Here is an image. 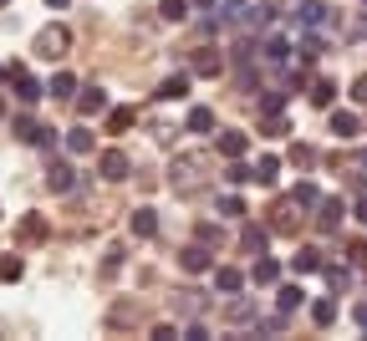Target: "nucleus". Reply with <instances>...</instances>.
I'll return each instance as SVG.
<instances>
[{
	"instance_id": "24",
	"label": "nucleus",
	"mask_w": 367,
	"mask_h": 341,
	"mask_svg": "<svg viewBox=\"0 0 367 341\" xmlns=\"http://www.w3.org/2000/svg\"><path fill=\"white\" fill-rule=\"evenodd\" d=\"M154 97H158V102H184V97H189V77H168Z\"/></svg>"
},
{
	"instance_id": "39",
	"label": "nucleus",
	"mask_w": 367,
	"mask_h": 341,
	"mask_svg": "<svg viewBox=\"0 0 367 341\" xmlns=\"http://www.w3.org/2000/svg\"><path fill=\"white\" fill-rule=\"evenodd\" d=\"M225 184H250V168H245L240 158H230V168H225Z\"/></svg>"
},
{
	"instance_id": "16",
	"label": "nucleus",
	"mask_w": 367,
	"mask_h": 341,
	"mask_svg": "<svg viewBox=\"0 0 367 341\" xmlns=\"http://www.w3.org/2000/svg\"><path fill=\"white\" fill-rule=\"evenodd\" d=\"M214 148H220V158H245L250 138H245V133H235V127H230V133H220V143H214Z\"/></svg>"
},
{
	"instance_id": "29",
	"label": "nucleus",
	"mask_w": 367,
	"mask_h": 341,
	"mask_svg": "<svg viewBox=\"0 0 367 341\" xmlns=\"http://www.w3.org/2000/svg\"><path fill=\"white\" fill-rule=\"evenodd\" d=\"M291 204H296V209H316V204H321V188H316V184H296V188H291Z\"/></svg>"
},
{
	"instance_id": "17",
	"label": "nucleus",
	"mask_w": 367,
	"mask_h": 341,
	"mask_svg": "<svg viewBox=\"0 0 367 341\" xmlns=\"http://www.w3.org/2000/svg\"><path fill=\"white\" fill-rule=\"evenodd\" d=\"M240 285H245V275L235 270V265H220V270H214V290H220V295H235Z\"/></svg>"
},
{
	"instance_id": "1",
	"label": "nucleus",
	"mask_w": 367,
	"mask_h": 341,
	"mask_svg": "<svg viewBox=\"0 0 367 341\" xmlns=\"http://www.w3.org/2000/svg\"><path fill=\"white\" fill-rule=\"evenodd\" d=\"M204 168H209L204 153H184V158L168 163V184H174L179 194H194V188H199V179H204Z\"/></svg>"
},
{
	"instance_id": "6",
	"label": "nucleus",
	"mask_w": 367,
	"mask_h": 341,
	"mask_svg": "<svg viewBox=\"0 0 367 341\" xmlns=\"http://www.w3.org/2000/svg\"><path fill=\"white\" fill-rule=\"evenodd\" d=\"M275 15H280V6H275V0H261V6L240 11V26H250V31H266V26H275Z\"/></svg>"
},
{
	"instance_id": "23",
	"label": "nucleus",
	"mask_w": 367,
	"mask_h": 341,
	"mask_svg": "<svg viewBox=\"0 0 367 341\" xmlns=\"http://www.w3.org/2000/svg\"><path fill=\"white\" fill-rule=\"evenodd\" d=\"M291 265H296L301 275H316L327 260H321V250H316V245H306V250H296V260H291Z\"/></svg>"
},
{
	"instance_id": "25",
	"label": "nucleus",
	"mask_w": 367,
	"mask_h": 341,
	"mask_svg": "<svg viewBox=\"0 0 367 341\" xmlns=\"http://www.w3.org/2000/svg\"><path fill=\"white\" fill-rule=\"evenodd\" d=\"M311 102H316V108H332V102H337V82L332 77H316L311 82Z\"/></svg>"
},
{
	"instance_id": "32",
	"label": "nucleus",
	"mask_w": 367,
	"mask_h": 341,
	"mask_svg": "<svg viewBox=\"0 0 367 341\" xmlns=\"http://www.w3.org/2000/svg\"><path fill=\"white\" fill-rule=\"evenodd\" d=\"M321 270H327V285H332V290H347V285H352V270H347V265H321Z\"/></svg>"
},
{
	"instance_id": "3",
	"label": "nucleus",
	"mask_w": 367,
	"mask_h": 341,
	"mask_svg": "<svg viewBox=\"0 0 367 341\" xmlns=\"http://www.w3.org/2000/svg\"><path fill=\"white\" fill-rule=\"evenodd\" d=\"M6 82L15 87V97L26 102V108H31V102H41V92H46V87H41V82H36L26 67H20V61H11V67H6Z\"/></svg>"
},
{
	"instance_id": "38",
	"label": "nucleus",
	"mask_w": 367,
	"mask_h": 341,
	"mask_svg": "<svg viewBox=\"0 0 367 341\" xmlns=\"http://www.w3.org/2000/svg\"><path fill=\"white\" fill-rule=\"evenodd\" d=\"M291 163H296V168H311V163H316V148L296 143V148H291Z\"/></svg>"
},
{
	"instance_id": "44",
	"label": "nucleus",
	"mask_w": 367,
	"mask_h": 341,
	"mask_svg": "<svg viewBox=\"0 0 367 341\" xmlns=\"http://www.w3.org/2000/svg\"><path fill=\"white\" fill-rule=\"evenodd\" d=\"M352 219H357V224H367V194H362V199L352 204Z\"/></svg>"
},
{
	"instance_id": "10",
	"label": "nucleus",
	"mask_w": 367,
	"mask_h": 341,
	"mask_svg": "<svg viewBox=\"0 0 367 341\" xmlns=\"http://www.w3.org/2000/svg\"><path fill=\"white\" fill-rule=\"evenodd\" d=\"M261 61H266V67H286V61H291V41L286 36H270L266 46H261Z\"/></svg>"
},
{
	"instance_id": "40",
	"label": "nucleus",
	"mask_w": 367,
	"mask_h": 341,
	"mask_svg": "<svg viewBox=\"0 0 367 341\" xmlns=\"http://www.w3.org/2000/svg\"><path fill=\"white\" fill-rule=\"evenodd\" d=\"M230 321H255V301H235L230 306Z\"/></svg>"
},
{
	"instance_id": "28",
	"label": "nucleus",
	"mask_w": 367,
	"mask_h": 341,
	"mask_svg": "<svg viewBox=\"0 0 367 341\" xmlns=\"http://www.w3.org/2000/svg\"><path fill=\"white\" fill-rule=\"evenodd\" d=\"M332 133H337V138H357V133H362L357 112H332Z\"/></svg>"
},
{
	"instance_id": "9",
	"label": "nucleus",
	"mask_w": 367,
	"mask_h": 341,
	"mask_svg": "<svg viewBox=\"0 0 367 341\" xmlns=\"http://www.w3.org/2000/svg\"><path fill=\"white\" fill-rule=\"evenodd\" d=\"M46 188H51V194H72V188H77L72 163H51V168H46Z\"/></svg>"
},
{
	"instance_id": "37",
	"label": "nucleus",
	"mask_w": 367,
	"mask_h": 341,
	"mask_svg": "<svg viewBox=\"0 0 367 341\" xmlns=\"http://www.w3.org/2000/svg\"><path fill=\"white\" fill-rule=\"evenodd\" d=\"M280 108H286V92H280V87H266V92H261V112H280Z\"/></svg>"
},
{
	"instance_id": "11",
	"label": "nucleus",
	"mask_w": 367,
	"mask_h": 341,
	"mask_svg": "<svg viewBox=\"0 0 367 341\" xmlns=\"http://www.w3.org/2000/svg\"><path fill=\"white\" fill-rule=\"evenodd\" d=\"M194 72H199V77H220L225 72V56L214 51V46H199V51H194Z\"/></svg>"
},
{
	"instance_id": "48",
	"label": "nucleus",
	"mask_w": 367,
	"mask_h": 341,
	"mask_svg": "<svg viewBox=\"0 0 367 341\" xmlns=\"http://www.w3.org/2000/svg\"><path fill=\"white\" fill-rule=\"evenodd\" d=\"M46 6H56V11H61V6H72V0H46Z\"/></svg>"
},
{
	"instance_id": "43",
	"label": "nucleus",
	"mask_w": 367,
	"mask_h": 341,
	"mask_svg": "<svg viewBox=\"0 0 367 341\" xmlns=\"http://www.w3.org/2000/svg\"><path fill=\"white\" fill-rule=\"evenodd\" d=\"M352 102H362V108H367V77H357V82H352Z\"/></svg>"
},
{
	"instance_id": "34",
	"label": "nucleus",
	"mask_w": 367,
	"mask_h": 341,
	"mask_svg": "<svg viewBox=\"0 0 367 341\" xmlns=\"http://www.w3.org/2000/svg\"><path fill=\"white\" fill-rule=\"evenodd\" d=\"M220 214H225V219H240V214H245V199H240V194H220Z\"/></svg>"
},
{
	"instance_id": "4",
	"label": "nucleus",
	"mask_w": 367,
	"mask_h": 341,
	"mask_svg": "<svg viewBox=\"0 0 367 341\" xmlns=\"http://www.w3.org/2000/svg\"><path fill=\"white\" fill-rule=\"evenodd\" d=\"M327 6H321V0H296V11H291V20H296V26L301 31H321V26H327Z\"/></svg>"
},
{
	"instance_id": "36",
	"label": "nucleus",
	"mask_w": 367,
	"mask_h": 341,
	"mask_svg": "<svg viewBox=\"0 0 367 341\" xmlns=\"http://www.w3.org/2000/svg\"><path fill=\"white\" fill-rule=\"evenodd\" d=\"M311 321H316V326H332V321H337V301H316V306H311Z\"/></svg>"
},
{
	"instance_id": "14",
	"label": "nucleus",
	"mask_w": 367,
	"mask_h": 341,
	"mask_svg": "<svg viewBox=\"0 0 367 341\" xmlns=\"http://www.w3.org/2000/svg\"><path fill=\"white\" fill-rule=\"evenodd\" d=\"M342 214H347V204H342V199H321V204H316V224H321V229H337Z\"/></svg>"
},
{
	"instance_id": "26",
	"label": "nucleus",
	"mask_w": 367,
	"mask_h": 341,
	"mask_svg": "<svg viewBox=\"0 0 367 341\" xmlns=\"http://www.w3.org/2000/svg\"><path fill=\"white\" fill-rule=\"evenodd\" d=\"M133 122H138V112H133V108H107V133H127Z\"/></svg>"
},
{
	"instance_id": "33",
	"label": "nucleus",
	"mask_w": 367,
	"mask_h": 341,
	"mask_svg": "<svg viewBox=\"0 0 367 341\" xmlns=\"http://www.w3.org/2000/svg\"><path fill=\"white\" fill-rule=\"evenodd\" d=\"M214 127V112L209 108H189V133H209Z\"/></svg>"
},
{
	"instance_id": "7",
	"label": "nucleus",
	"mask_w": 367,
	"mask_h": 341,
	"mask_svg": "<svg viewBox=\"0 0 367 341\" xmlns=\"http://www.w3.org/2000/svg\"><path fill=\"white\" fill-rule=\"evenodd\" d=\"M97 168H102V179H127V174H133V168H127V153H123V148H107V153L97 158Z\"/></svg>"
},
{
	"instance_id": "2",
	"label": "nucleus",
	"mask_w": 367,
	"mask_h": 341,
	"mask_svg": "<svg viewBox=\"0 0 367 341\" xmlns=\"http://www.w3.org/2000/svg\"><path fill=\"white\" fill-rule=\"evenodd\" d=\"M67 51H72V31L67 26H46V31L36 36V56L41 61H61Z\"/></svg>"
},
{
	"instance_id": "8",
	"label": "nucleus",
	"mask_w": 367,
	"mask_h": 341,
	"mask_svg": "<svg viewBox=\"0 0 367 341\" xmlns=\"http://www.w3.org/2000/svg\"><path fill=\"white\" fill-rule=\"evenodd\" d=\"M337 36H342V41H362V36H367V11L337 15Z\"/></svg>"
},
{
	"instance_id": "15",
	"label": "nucleus",
	"mask_w": 367,
	"mask_h": 341,
	"mask_svg": "<svg viewBox=\"0 0 367 341\" xmlns=\"http://www.w3.org/2000/svg\"><path fill=\"white\" fill-rule=\"evenodd\" d=\"M275 281H280V260L261 255V260H255V270H250V285H275Z\"/></svg>"
},
{
	"instance_id": "41",
	"label": "nucleus",
	"mask_w": 367,
	"mask_h": 341,
	"mask_svg": "<svg viewBox=\"0 0 367 341\" xmlns=\"http://www.w3.org/2000/svg\"><path fill=\"white\" fill-rule=\"evenodd\" d=\"M20 270H26V265L11 255V260H0V281H20Z\"/></svg>"
},
{
	"instance_id": "22",
	"label": "nucleus",
	"mask_w": 367,
	"mask_h": 341,
	"mask_svg": "<svg viewBox=\"0 0 367 341\" xmlns=\"http://www.w3.org/2000/svg\"><path fill=\"white\" fill-rule=\"evenodd\" d=\"M133 234H138V240H154V234H158V214H154V209H133Z\"/></svg>"
},
{
	"instance_id": "20",
	"label": "nucleus",
	"mask_w": 367,
	"mask_h": 341,
	"mask_svg": "<svg viewBox=\"0 0 367 341\" xmlns=\"http://www.w3.org/2000/svg\"><path fill=\"white\" fill-rule=\"evenodd\" d=\"M179 265H184L189 275H204V270H209V250H204V245H189V250L179 255Z\"/></svg>"
},
{
	"instance_id": "5",
	"label": "nucleus",
	"mask_w": 367,
	"mask_h": 341,
	"mask_svg": "<svg viewBox=\"0 0 367 341\" xmlns=\"http://www.w3.org/2000/svg\"><path fill=\"white\" fill-rule=\"evenodd\" d=\"M15 138L36 148H56V127H41L36 117H15Z\"/></svg>"
},
{
	"instance_id": "12",
	"label": "nucleus",
	"mask_w": 367,
	"mask_h": 341,
	"mask_svg": "<svg viewBox=\"0 0 367 341\" xmlns=\"http://www.w3.org/2000/svg\"><path fill=\"white\" fill-rule=\"evenodd\" d=\"M77 112H82V117H102V112H107V92H102V87H87V92L77 97Z\"/></svg>"
},
{
	"instance_id": "45",
	"label": "nucleus",
	"mask_w": 367,
	"mask_h": 341,
	"mask_svg": "<svg viewBox=\"0 0 367 341\" xmlns=\"http://www.w3.org/2000/svg\"><path fill=\"white\" fill-rule=\"evenodd\" d=\"M347 255H352V265H367V245H352Z\"/></svg>"
},
{
	"instance_id": "50",
	"label": "nucleus",
	"mask_w": 367,
	"mask_h": 341,
	"mask_svg": "<svg viewBox=\"0 0 367 341\" xmlns=\"http://www.w3.org/2000/svg\"><path fill=\"white\" fill-rule=\"evenodd\" d=\"M0 6H11V0H0Z\"/></svg>"
},
{
	"instance_id": "46",
	"label": "nucleus",
	"mask_w": 367,
	"mask_h": 341,
	"mask_svg": "<svg viewBox=\"0 0 367 341\" xmlns=\"http://www.w3.org/2000/svg\"><path fill=\"white\" fill-rule=\"evenodd\" d=\"M357 326H362V331H367V301H362V306H357Z\"/></svg>"
},
{
	"instance_id": "31",
	"label": "nucleus",
	"mask_w": 367,
	"mask_h": 341,
	"mask_svg": "<svg viewBox=\"0 0 367 341\" xmlns=\"http://www.w3.org/2000/svg\"><path fill=\"white\" fill-rule=\"evenodd\" d=\"M158 15L168 20V26H184V20H189V6H184V0H158Z\"/></svg>"
},
{
	"instance_id": "13",
	"label": "nucleus",
	"mask_w": 367,
	"mask_h": 341,
	"mask_svg": "<svg viewBox=\"0 0 367 341\" xmlns=\"http://www.w3.org/2000/svg\"><path fill=\"white\" fill-rule=\"evenodd\" d=\"M255 184H261V188H270L275 179H280V158L275 153H261V158H255V174H250Z\"/></svg>"
},
{
	"instance_id": "42",
	"label": "nucleus",
	"mask_w": 367,
	"mask_h": 341,
	"mask_svg": "<svg viewBox=\"0 0 367 341\" xmlns=\"http://www.w3.org/2000/svg\"><path fill=\"white\" fill-rule=\"evenodd\" d=\"M220 240H225V234L214 229V224H199V245H209V250H214V245H220Z\"/></svg>"
},
{
	"instance_id": "47",
	"label": "nucleus",
	"mask_w": 367,
	"mask_h": 341,
	"mask_svg": "<svg viewBox=\"0 0 367 341\" xmlns=\"http://www.w3.org/2000/svg\"><path fill=\"white\" fill-rule=\"evenodd\" d=\"M194 6H199V11H214V6H220V0H194Z\"/></svg>"
},
{
	"instance_id": "30",
	"label": "nucleus",
	"mask_w": 367,
	"mask_h": 341,
	"mask_svg": "<svg viewBox=\"0 0 367 341\" xmlns=\"http://www.w3.org/2000/svg\"><path fill=\"white\" fill-rule=\"evenodd\" d=\"M20 240H26V245L46 240V219H41V214H26V219H20Z\"/></svg>"
},
{
	"instance_id": "35",
	"label": "nucleus",
	"mask_w": 367,
	"mask_h": 341,
	"mask_svg": "<svg viewBox=\"0 0 367 341\" xmlns=\"http://www.w3.org/2000/svg\"><path fill=\"white\" fill-rule=\"evenodd\" d=\"M275 229H296V204H291V199L275 204Z\"/></svg>"
},
{
	"instance_id": "21",
	"label": "nucleus",
	"mask_w": 367,
	"mask_h": 341,
	"mask_svg": "<svg viewBox=\"0 0 367 341\" xmlns=\"http://www.w3.org/2000/svg\"><path fill=\"white\" fill-rule=\"evenodd\" d=\"M92 148H97V138L87 133V127H72V133H67V153H72V158H82V153H92Z\"/></svg>"
},
{
	"instance_id": "49",
	"label": "nucleus",
	"mask_w": 367,
	"mask_h": 341,
	"mask_svg": "<svg viewBox=\"0 0 367 341\" xmlns=\"http://www.w3.org/2000/svg\"><path fill=\"white\" fill-rule=\"evenodd\" d=\"M0 82H6V67H0Z\"/></svg>"
},
{
	"instance_id": "27",
	"label": "nucleus",
	"mask_w": 367,
	"mask_h": 341,
	"mask_svg": "<svg viewBox=\"0 0 367 341\" xmlns=\"http://www.w3.org/2000/svg\"><path fill=\"white\" fill-rule=\"evenodd\" d=\"M46 92H51V97H61V102H72V97H77V77H72V72H56Z\"/></svg>"
},
{
	"instance_id": "18",
	"label": "nucleus",
	"mask_w": 367,
	"mask_h": 341,
	"mask_svg": "<svg viewBox=\"0 0 367 341\" xmlns=\"http://www.w3.org/2000/svg\"><path fill=\"white\" fill-rule=\"evenodd\" d=\"M301 301H306V290H301V285H280V290H275L280 316H296V311H301Z\"/></svg>"
},
{
	"instance_id": "19",
	"label": "nucleus",
	"mask_w": 367,
	"mask_h": 341,
	"mask_svg": "<svg viewBox=\"0 0 367 341\" xmlns=\"http://www.w3.org/2000/svg\"><path fill=\"white\" fill-rule=\"evenodd\" d=\"M266 240H270V229H266V224H245V234H240L245 255H266Z\"/></svg>"
}]
</instances>
